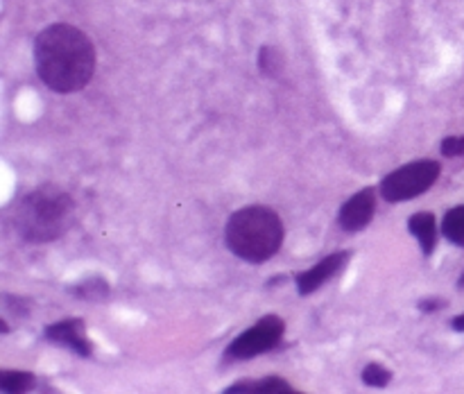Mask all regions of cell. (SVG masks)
Segmentation results:
<instances>
[{
	"label": "cell",
	"mask_w": 464,
	"mask_h": 394,
	"mask_svg": "<svg viewBox=\"0 0 464 394\" xmlns=\"http://www.w3.org/2000/svg\"><path fill=\"white\" fill-rule=\"evenodd\" d=\"M34 68L45 86L54 93L82 91L95 75V45L80 27L54 23L34 39Z\"/></svg>",
	"instance_id": "cell-1"
},
{
	"label": "cell",
	"mask_w": 464,
	"mask_h": 394,
	"mask_svg": "<svg viewBox=\"0 0 464 394\" xmlns=\"http://www.w3.org/2000/svg\"><path fill=\"white\" fill-rule=\"evenodd\" d=\"M75 220V202L63 188L44 184L18 202L14 229L23 243L45 245L62 238Z\"/></svg>",
	"instance_id": "cell-2"
},
{
	"label": "cell",
	"mask_w": 464,
	"mask_h": 394,
	"mask_svg": "<svg viewBox=\"0 0 464 394\" xmlns=\"http://www.w3.org/2000/svg\"><path fill=\"white\" fill-rule=\"evenodd\" d=\"M285 238L284 220L279 213L263 204H249L231 213L225 226V243L236 258L245 263L270 261Z\"/></svg>",
	"instance_id": "cell-3"
},
{
	"label": "cell",
	"mask_w": 464,
	"mask_h": 394,
	"mask_svg": "<svg viewBox=\"0 0 464 394\" xmlns=\"http://www.w3.org/2000/svg\"><path fill=\"white\" fill-rule=\"evenodd\" d=\"M440 175H442L440 161L421 159V161L406 163V166L397 168L381 179L379 193L390 204L408 202V199H415L424 195L426 190H430V186L440 179Z\"/></svg>",
	"instance_id": "cell-4"
},
{
	"label": "cell",
	"mask_w": 464,
	"mask_h": 394,
	"mask_svg": "<svg viewBox=\"0 0 464 394\" xmlns=\"http://www.w3.org/2000/svg\"><path fill=\"white\" fill-rule=\"evenodd\" d=\"M285 333V322L279 315H266L245 329L238 338L231 340L225 349V362L252 360L261 353L272 351L281 344Z\"/></svg>",
	"instance_id": "cell-5"
},
{
	"label": "cell",
	"mask_w": 464,
	"mask_h": 394,
	"mask_svg": "<svg viewBox=\"0 0 464 394\" xmlns=\"http://www.w3.org/2000/svg\"><path fill=\"white\" fill-rule=\"evenodd\" d=\"M376 213V188H362L356 195L347 199L338 211V225L340 229L347 234H358V231L367 229L370 222L374 220Z\"/></svg>",
	"instance_id": "cell-6"
},
{
	"label": "cell",
	"mask_w": 464,
	"mask_h": 394,
	"mask_svg": "<svg viewBox=\"0 0 464 394\" xmlns=\"http://www.w3.org/2000/svg\"><path fill=\"white\" fill-rule=\"evenodd\" d=\"M44 335L48 342L62 344L68 351L77 353L80 358L93 356V344L86 338V324L80 317H68V320L54 322L44 329Z\"/></svg>",
	"instance_id": "cell-7"
},
{
	"label": "cell",
	"mask_w": 464,
	"mask_h": 394,
	"mask_svg": "<svg viewBox=\"0 0 464 394\" xmlns=\"http://www.w3.org/2000/svg\"><path fill=\"white\" fill-rule=\"evenodd\" d=\"M349 258H352V252H335L322 258L320 263H315L311 270L299 272V274L295 276L297 293L302 294V297H308V294L317 293L326 281H331L338 272H343L344 267H347Z\"/></svg>",
	"instance_id": "cell-8"
},
{
	"label": "cell",
	"mask_w": 464,
	"mask_h": 394,
	"mask_svg": "<svg viewBox=\"0 0 464 394\" xmlns=\"http://www.w3.org/2000/svg\"><path fill=\"white\" fill-rule=\"evenodd\" d=\"M408 231L417 238L420 243L421 254L426 258L433 256L438 249V217L430 211H417L408 217Z\"/></svg>",
	"instance_id": "cell-9"
},
{
	"label": "cell",
	"mask_w": 464,
	"mask_h": 394,
	"mask_svg": "<svg viewBox=\"0 0 464 394\" xmlns=\"http://www.w3.org/2000/svg\"><path fill=\"white\" fill-rule=\"evenodd\" d=\"M225 394H299L293 385L281 376H266V379L238 380L229 385Z\"/></svg>",
	"instance_id": "cell-10"
},
{
	"label": "cell",
	"mask_w": 464,
	"mask_h": 394,
	"mask_svg": "<svg viewBox=\"0 0 464 394\" xmlns=\"http://www.w3.org/2000/svg\"><path fill=\"white\" fill-rule=\"evenodd\" d=\"M68 293L75 299H84V302H104L111 294V285L102 276H86L80 283L71 285Z\"/></svg>",
	"instance_id": "cell-11"
},
{
	"label": "cell",
	"mask_w": 464,
	"mask_h": 394,
	"mask_svg": "<svg viewBox=\"0 0 464 394\" xmlns=\"http://www.w3.org/2000/svg\"><path fill=\"white\" fill-rule=\"evenodd\" d=\"M442 235L451 245L464 247V204H460V207L449 208V211L444 213Z\"/></svg>",
	"instance_id": "cell-12"
},
{
	"label": "cell",
	"mask_w": 464,
	"mask_h": 394,
	"mask_svg": "<svg viewBox=\"0 0 464 394\" xmlns=\"http://www.w3.org/2000/svg\"><path fill=\"white\" fill-rule=\"evenodd\" d=\"M36 385V376L32 371L18 370H3L0 371V392H27Z\"/></svg>",
	"instance_id": "cell-13"
},
{
	"label": "cell",
	"mask_w": 464,
	"mask_h": 394,
	"mask_svg": "<svg viewBox=\"0 0 464 394\" xmlns=\"http://www.w3.org/2000/svg\"><path fill=\"white\" fill-rule=\"evenodd\" d=\"M284 54H281L279 48L275 45H263L258 50V71L266 77H279L284 72Z\"/></svg>",
	"instance_id": "cell-14"
},
{
	"label": "cell",
	"mask_w": 464,
	"mask_h": 394,
	"mask_svg": "<svg viewBox=\"0 0 464 394\" xmlns=\"http://www.w3.org/2000/svg\"><path fill=\"white\" fill-rule=\"evenodd\" d=\"M361 379L367 388H388L390 380H392V371L385 365H381V362H370L362 370Z\"/></svg>",
	"instance_id": "cell-15"
},
{
	"label": "cell",
	"mask_w": 464,
	"mask_h": 394,
	"mask_svg": "<svg viewBox=\"0 0 464 394\" xmlns=\"http://www.w3.org/2000/svg\"><path fill=\"white\" fill-rule=\"evenodd\" d=\"M5 303V311L12 312L14 317H27V312H30V299L25 297H16V294H5L3 299Z\"/></svg>",
	"instance_id": "cell-16"
},
{
	"label": "cell",
	"mask_w": 464,
	"mask_h": 394,
	"mask_svg": "<svg viewBox=\"0 0 464 394\" xmlns=\"http://www.w3.org/2000/svg\"><path fill=\"white\" fill-rule=\"evenodd\" d=\"M440 152L444 157H464V136H447V139L440 143Z\"/></svg>",
	"instance_id": "cell-17"
},
{
	"label": "cell",
	"mask_w": 464,
	"mask_h": 394,
	"mask_svg": "<svg viewBox=\"0 0 464 394\" xmlns=\"http://www.w3.org/2000/svg\"><path fill=\"white\" fill-rule=\"evenodd\" d=\"M444 306H447V299H440V297H424L417 302V308H420L421 312H426V315L442 311Z\"/></svg>",
	"instance_id": "cell-18"
},
{
	"label": "cell",
	"mask_w": 464,
	"mask_h": 394,
	"mask_svg": "<svg viewBox=\"0 0 464 394\" xmlns=\"http://www.w3.org/2000/svg\"><path fill=\"white\" fill-rule=\"evenodd\" d=\"M451 329L458 331V333H464V312H460V315H456L451 320Z\"/></svg>",
	"instance_id": "cell-19"
},
{
	"label": "cell",
	"mask_w": 464,
	"mask_h": 394,
	"mask_svg": "<svg viewBox=\"0 0 464 394\" xmlns=\"http://www.w3.org/2000/svg\"><path fill=\"white\" fill-rule=\"evenodd\" d=\"M458 288L464 290V272L460 274V279H458Z\"/></svg>",
	"instance_id": "cell-20"
}]
</instances>
